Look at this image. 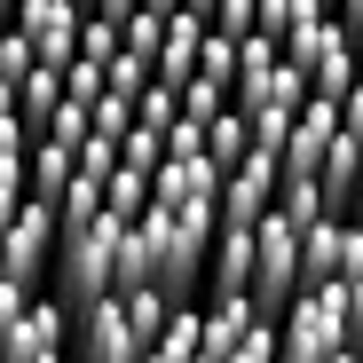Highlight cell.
I'll use <instances>...</instances> for the list:
<instances>
[{
  "mask_svg": "<svg viewBox=\"0 0 363 363\" xmlns=\"http://www.w3.org/2000/svg\"><path fill=\"white\" fill-rule=\"evenodd\" d=\"M277 363H284V355H277ZM340 363H355V355H340Z\"/></svg>",
  "mask_w": 363,
  "mask_h": 363,
  "instance_id": "cell-24",
  "label": "cell"
},
{
  "mask_svg": "<svg viewBox=\"0 0 363 363\" xmlns=\"http://www.w3.org/2000/svg\"><path fill=\"white\" fill-rule=\"evenodd\" d=\"M79 0H24L16 9V40L32 48V64L48 72H72V55H79Z\"/></svg>",
  "mask_w": 363,
  "mask_h": 363,
  "instance_id": "cell-6",
  "label": "cell"
},
{
  "mask_svg": "<svg viewBox=\"0 0 363 363\" xmlns=\"http://www.w3.org/2000/svg\"><path fill=\"white\" fill-rule=\"evenodd\" d=\"M166 16H174V9H135V16H127V40H118V55H135V64H150V72H158V40H166Z\"/></svg>",
  "mask_w": 363,
  "mask_h": 363,
  "instance_id": "cell-16",
  "label": "cell"
},
{
  "mask_svg": "<svg viewBox=\"0 0 363 363\" xmlns=\"http://www.w3.org/2000/svg\"><path fill=\"white\" fill-rule=\"evenodd\" d=\"M118 308H127V324H135V340H143V347H158V340H166V324L182 316V300H166V292H150V284H143V292H118Z\"/></svg>",
  "mask_w": 363,
  "mask_h": 363,
  "instance_id": "cell-14",
  "label": "cell"
},
{
  "mask_svg": "<svg viewBox=\"0 0 363 363\" xmlns=\"http://www.w3.org/2000/svg\"><path fill=\"white\" fill-rule=\"evenodd\" d=\"M245 300H253V316H269V324L300 300V229L284 213H269L253 229V284H245Z\"/></svg>",
  "mask_w": 363,
  "mask_h": 363,
  "instance_id": "cell-3",
  "label": "cell"
},
{
  "mask_svg": "<svg viewBox=\"0 0 363 363\" xmlns=\"http://www.w3.org/2000/svg\"><path fill=\"white\" fill-rule=\"evenodd\" d=\"M198 48H206V9H174L166 16V40H158V87L182 95L198 79Z\"/></svg>",
  "mask_w": 363,
  "mask_h": 363,
  "instance_id": "cell-9",
  "label": "cell"
},
{
  "mask_svg": "<svg viewBox=\"0 0 363 363\" xmlns=\"http://www.w3.org/2000/svg\"><path fill=\"white\" fill-rule=\"evenodd\" d=\"M174 118H182V95H166L158 79L143 87V103H135V127H150V135H174Z\"/></svg>",
  "mask_w": 363,
  "mask_h": 363,
  "instance_id": "cell-17",
  "label": "cell"
},
{
  "mask_svg": "<svg viewBox=\"0 0 363 363\" xmlns=\"http://www.w3.org/2000/svg\"><path fill=\"white\" fill-rule=\"evenodd\" d=\"M0 277L24 284V292H48L55 284V213L24 198V213L0 229Z\"/></svg>",
  "mask_w": 363,
  "mask_h": 363,
  "instance_id": "cell-4",
  "label": "cell"
},
{
  "mask_svg": "<svg viewBox=\"0 0 363 363\" xmlns=\"http://www.w3.org/2000/svg\"><path fill=\"white\" fill-rule=\"evenodd\" d=\"M24 300H32L24 284H9V277H0V340H9V332H16V316H24Z\"/></svg>",
  "mask_w": 363,
  "mask_h": 363,
  "instance_id": "cell-20",
  "label": "cell"
},
{
  "mask_svg": "<svg viewBox=\"0 0 363 363\" xmlns=\"http://www.w3.org/2000/svg\"><path fill=\"white\" fill-rule=\"evenodd\" d=\"M9 32H16V9H0V40H9Z\"/></svg>",
  "mask_w": 363,
  "mask_h": 363,
  "instance_id": "cell-22",
  "label": "cell"
},
{
  "mask_svg": "<svg viewBox=\"0 0 363 363\" xmlns=\"http://www.w3.org/2000/svg\"><path fill=\"white\" fill-rule=\"evenodd\" d=\"M103 213H111V221H143V213H150V174H127V166H118V174L103 182Z\"/></svg>",
  "mask_w": 363,
  "mask_h": 363,
  "instance_id": "cell-15",
  "label": "cell"
},
{
  "mask_svg": "<svg viewBox=\"0 0 363 363\" xmlns=\"http://www.w3.org/2000/svg\"><path fill=\"white\" fill-rule=\"evenodd\" d=\"M32 72H40V64H32V48H24V40L9 32V40H0V87H24Z\"/></svg>",
  "mask_w": 363,
  "mask_h": 363,
  "instance_id": "cell-19",
  "label": "cell"
},
{
  "mask_svg": "<svg viewBox=\"0 0 363 363\" xmlns=\"http://www.w3.org/2000/svg\"><path fill=\"white\" fill-rule=\"evenodd\" d=\"M55 111H64V72H48V64H40V72L16 87V118H24V135H32V143L55 127Z\"/></svg>",
  "mask_w": 363,
  "mask_h": 363,
  "instance_id": "cell-13",
  "label": "cell"
},
{
  "mask_svg": "<svg viewBox=\"0 0 363 363\" xmlns=\"http://www.w3.org/2000/svg\"><path fill=\"white\" fill-rule=\"evenodd\" d=\"M0 363H72V308L55 292H32L16 332L0 340Z\"/></svg>",
  "mask_w": 363,
  "mask_h": 363,
  "instance_id": "cell-5",
  "label": "cell"
},
{
  "mask_svg": "<svg viewBox=\"0 0 363 363\" xmlns=\"http://www.w3.org/2000/svg\"><path fill=\"white\" fill-rule=\"evenodd\" d=\"M269 213H277V158H269V150H253L245 166H237V174L221 182L213 221H221V229H261Z\"/></svg>",
  "mask_w": 363,
  "mask_h": 363,
  "instance_id": "cell-8",
  "label": "cell"
},
{
  "mask_svg": "<svg viewBox=\"0 0 363 363\" xmlns=\"http://www.w3.org/2000/svg\"><path fill=\"white\" fill-rule=\"evenodd\" d=\"M72 166H79V182H111V174H118V143H111V135H87Z\"/></svg>",
  "mask_w": 363,
  "mask_h": 363,
  "instance_id": "cell-18",
  "label": "cell"
},
{
  "mask_svg": "<svg viewBox=\"0 0 363 363\" xmlns=\"http://www.w3.org/2000/svg\"><path fill=\"white\" fill-rule=\"evenodd\" d=\"M332 24H340V32L363 48V0H340V9H332Z\"/></svg>",
  "mask_w": 363,
  "mask_h": 363,
  "instance_id": "cell-21",
  "label": "cell"
},
{
  "mask_svg": "<svg viewBox=\"0 0 363 363\" xmlns=\"http://www.w3.org/2000/svg\"><path fill=\"white\" fill-rule=\"evenodd\" d=\"M355 55H363V48L332 24V32H324V48H316V64H308V95H316V103H340V95L355 87Z\"/></svg>",
  "mask_w": 363,
  "mask_h": 363,
  "instance_id": "cell-11",
  "label": "cell"
},
{
  "mask_svg": "<svg viewBox=\"0 0 363 363\" xmlns=\"http://www.w3.org/2000/svg\"><path fill=\"white\" fill-rule=\"evenodd\" d=\"M72 174H79L72 150H55V143H32V150H24V190H32V206H48V213H55V198L72 190Z\"/></svg>",
  "mask_w": 363,
  "mask_h": 363,
  "instance_id": "cell-12",
  "label": "cell"
},
{
  "mask_svg": "<svg viewBox=\"0 0 363 363\" xmlns=\"http://www.w3.org/2000/svg\"><path fill=\"white\" fill-rule=\"evenodd\" d=\"M324 284H347V221H316L300 229V292H324Z\"/></svg>",
  "mask_w": 363,
  "mask_h": 363,
  "instance_id": "cell-10",
  "label": "cell"
},
{
  "mask_svg": "<svg viewBox=\"0 0 363 363\" xmlns=\"http://www.w3.org/2000/svg\"><path fill=\"white\" fill-rule=\"evenodd\" d=\"M72 363H143V340H135L127 308H118V292L72 316Z\"/></svg>",
  "mask_w": 363,
  "mask_h": 363,
  "instance_id": "cell-7",
  "label": "cell"
},
{
  "mask_svg": "<svg viewBox=\"0 0 363 363\" xmlns=\"http://www.w3.org/2000/svg\"><path fill=\"white\" fill-rule=\"evenodd\" d=\"M277 355L284 363H340L347 355V292L340 284L300 292L292 308L277 316Z\"/></svg>",
  "mask_w": 363,
  "mask_h": 363,
  "instance_id": "cell-2",
  "label": "cell"
},
{
  "mask_svg": "<svg viewBox=\"0 0 363 363\" xmlns=\"http://www.w3.org/2000/svg\"><path fill=\"white\" fill-rule=\"evenodd\" d=\"M355 229H363V213H355Z\"/></svg>",
  "mask_w": 363,
  "mask_h": 363,
  "instance_id": "cell-25",
  "label": "cell"
},
{
  "mask_svg": "<svg viewBox=\"0 0 363 363\" xmlns=\"http://www.w3.org/2000/svg\"><path fill=\"white\" fill-rule=\"evenodd\" d=\"M127 229L135 221H87L79 237H55V300L79 316V308H95V300H111L118 292V261H127Z\"/></svg>",
  "mask_w": 363,
  "mask_h": 363,
  "instance_id": "cell-1",
  "label": "cell"
},
{
  "mask_svg": "<svg viewBox=\"0 0 363 363\" xmlns=\"http://www.w3.org/2000/svg\"><path fill=\"white\" fill-rule=\"evenodd\" d=\"M0 111H16V87H0Z\"/></svg>",
  "mask_w": 363,
  "mask_h": 363,
  "instance_id": "cell-23",
  "label": "cell"
}]
</instances>
